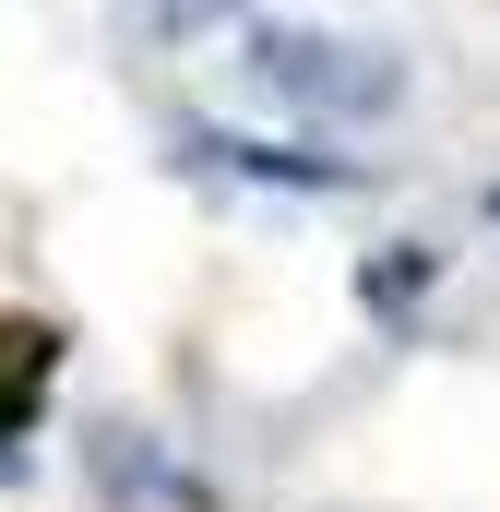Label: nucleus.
Listing matches in <instances>:
<instances>
[{"instance_id": "1", "label": "nucleus", "mask_w": 500, "mask_h": 512, "mask_svg": "<svg viewBox=\"0 0 500 512\" xmlns=\"http://www.w3.org/2000/svg\"><path fill=\"white\" fill-rule=\"evenodd\" d=\"M48 370H60V334H48V322H24V310H0V429H24V417H36Z\"/></svg>"}]
</instances>
